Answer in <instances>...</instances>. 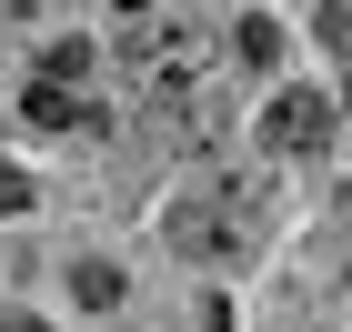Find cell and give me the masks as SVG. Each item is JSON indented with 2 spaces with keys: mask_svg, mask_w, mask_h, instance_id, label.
Wrapping results in <instances>:
<instances>
[{
  "mask_svg": "<svg viewBox=\"0 0 352 332\" xmlns=\"http://www.w3.org/2000/svg\"><path fill=\"white\" fill-rule=\"evenodd\" d=\"M0 332H51V322H30V312H0Z\"/></svg>",
  "mask_w": 352,
  "mask_h": 332,
  "instance_id": "obj_10",
  "label": "cell"
},
{
  "mask_svg": "<svg viewBox=\"0 0 352 332\" xmlns=\"http://www.w3.org/2000/svg\"><path fill=\"white\" fill-rule=\"evenodd\" d=\"M232 51H242L252 71H272V60H282V21H272V10H242V30H232Z\"/></svg>",
  "mask_w": 352,
  "mask_h": 332,
  "instance_id": "obj_6",
  "label": "cell"
},
{
  "mask_svg": "<svg viewBox=\"0 0 352 332\" xmlns=\"http://www.w3.org/2000/svg\"><path fill=\"white\" fill-rule=\"evenodd\" d=\"M322 41H332V51H352V0H322Z\"/></svg>",
  "mask_w": 352,
  "mask_h": 332,
  "instance_id": "obj_8",
  "label": "cell"
},
{
  "mask_svg": "<svg viewBox=\"0 0 352 332\" xmlns=\"http://www.w3.org/2000/svg\"><path fill=\"white\" fill-rule=\"evenodd\" d=\"M111 10H131V21H151V0H111Z\"/></svg>",
  "mask_w": 352,
  "mask_h": 332,
  "instance_id": "obj_11",
  "label": "cell"
},
{
  "mask_svg": "<svg viewBox=\"0 0 352 332\" xmlns=\"http://www.w3.org/2000/svg\"><path fill=\"white\" fill-rule=\"evenodd\" d=\"M171 252L182 262H221L232 252V212L221 201H171Z\"/></svg>",
  "mask_w": 352,
  "mask_h": 332,
  "instance_id": "obj_3",
  "label": "cell"
},
{
  "mask_svg": "<svg viewBox=\"0 0 352 332\" xmlns=\"http://www.w3.org/2000/svg\"><path fill=\"white\" fill-rule=\"evenodd\" d=\"M332 121H342V111H332L322 91H282V101L262 111V151H322Z\"/></svg>",
  "mask_w": 352,
  "mask_h": 332,
  "instance_id": "obj_2",
  "label": "cell"
},
{
  "mask_svg": "<svg viewBox=\"0 0 352 332\" xmlns=\"http://www.w3.org/2000/svg\"><path fill=\"white\" fill-rule=\"evenodd\" d=\"M221 41L201 21H131V41H121V71H131L141 101H191V91L212 81Z\"/></svg>",
  "mask_w": 352,
  "mask_h": 332,
  "instance_id": "obj_1",
  "label": "cell"
},
{
  "mask_svg": "<svg viewBox=\"0 0 352 332\" xmlns=\"http://www.w3.org/2000/svg\"><path fill=\"white\" fill-rule=\"evenodd\" d=\"M0 212H30V171H0Z\"/></svg>",
  "mask_w": 352,
  "mask_h": 332,
  "instance_id": "obj_9",
  "label": "cell"
},
{
  "mask_svg": "<svg viewBox=\"0 0 352 332\" xmlns=\"http://www.w3.org/2000/svg\"><path fill=\"white\" fill-rule=\"evenodd\" d=\"M71 302H81V312H111V302H121V262H71Z\"/></svg>",
  "mask_w": 352,
  "mask_h": 332,
  "instance_id": "obj_5",
  "label": "cell"
},
{
  "mask_svg": "<svg viewBox=\"0 0 352 332\" xmlns=\"http://www.w3.org/2000/svg\"><path fill=\"white\" fill-rule=\"evenodd\" d=\"M41 71H51V81H81L91 51H81V41H51V51H41Z\"/></svg>",
  "mask_w": 352,
  "mask_h": 332,
  "instance_id": "obj_7",
  "label": "cell"
},
{
  "mask_svg": "<svg viewBox=\"0 0 352 332\" xmlns=\"http://www.w3.org/2000/svg\"><path fill=\"white\" fill-rule=\"evenodd\" d=\"M30 121H41V131H101L91 101H81V81H51V71L30 81Z\"/></svg>",
  "mask_w": 352,
  "mask_h": 332,
  "instance_id": "obj_4",
  "label": "cell"
}]
</instances>
